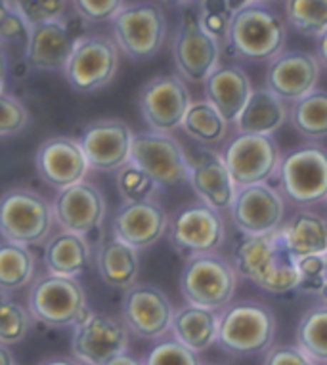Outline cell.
Listing matches in <instances>:
<instances>
[{
    "label": "cell",
    "mask_w": 327,
    "mask_h": 365,
    "mask_svg": "<svg viewBox=\"0 0 327 365\" xmlns=\"http://www.w3.org/2000/svg\"><path fill=\"white\" fill-rule=\"evenodd\" d=\"M233 268L239 277L268 294L297 291V262L281 241L280 230L268 235H245L233 249Z\"/></svg>",
    "instance_id": "cell-1"
},
{
    "label": "cell",
    "mask_w": 327,
    "mask_h": 365,
    "mask_svg": "<svg viewBox=\"0 0 327 365\" xmlns=\"http://www.w3.org/2000/svg\"><path fill=\"white\" fill-rule=\"evenodd\" d=\"M287 21L268 2H253L236 10L224 48L238 60L270 61L286 50Z\"/></svg>",
    "instance_id": "cell-2"
},
{
    "label": "cell",
    "mask_w": 327,
    "mask_h": 365,
    "mask_svg": "<svg viewBox=\"0 0 327 365\" xmlns=\"http://www.w3.org/2000/svg\"><path fill=\"white\" fill-rule=\"evenodd\" d=\"M278 190L295 209H312L327 203V148L304 142L281 153Z\"/></svg>",
    "instance_id": "cell-3"
},
{
    "label": "cell",
    "mask_w": 327,
    "mask_h": 365,
    "mask_svg": "<svg viewBox=\"0 0 327 365\" xmlns=\"http://www.w3.org/2000/svg\"><path fill=\"white\" fill-rule=\"evenodd\" d=\"M276 316L255 300L230 302L218 314L216 344L233 356H258L274 344Z\"/></svg>",
    "instance_id": "cell-4"
},
{
    "label": "cell",
    "mask_w": 327,
    "mask_h": 365,
    "mask_svg": "<svg viewBox=\"0 0 327 365\" xmlns=\"http://www.w3.org/2000/svg\"><path fill=\"white\" fill-rule=\"evenodd\" d=\"M52 203L31 187H10L0 195V235L24 247L42 245L52 234Z\"/></svg>",
    "instance_id": "cell-5"
},
{
    "label": "cell",
    "mask_w": 327,
    "mask_h": 365,
    "mask_svg": "<svg viewBox=\"0 0 327 365\" xmlns=\"http://www.w3.org/2000/svg\"><path fill=\"white\" fill-rule=\"evenodd\" d=\"M238 272L218 252L186 258L180 274V291L188 304L221 312L233 300L238 289Z\"/></svg>",
    "instance_id": "cell-6"
},
{
    "label": "cell",
    "mask_w": 327,
    "mask_h": 365,
    "mask_svg": "<svg viewBox=\"0 0 327 365\" xmlns=\"http://www.w3.org/2000/svg\"><path fill=\"white\" fill-rule=\"evenodd\" d=\"M168 243L182 257L218 252L226 241V222L218 210L201 201L186 203L168 216Z\"/></svg>",
    "instance_id": "cell-7"
},
{
    "label": "cell",
    "mask_w": 327,
    "mask_h": 365,
    "mask_svg": "<svg viewBox=\"0 0 327 365\" xmlns=\"http://www.w3.org/2000/svg\"><path fill=\"white\" fill-rule=\"evenodd\" d=\"M27 302L33 319L56 329L71 327L89 312L86 293L79 279L52 274L31 283Z\"/></svg>",
    "instance_id": "cell-8"
},
{
    "label": "cell",
    "mask_w": 327,
    "mask_h": 365,
    "mask_svg": "<svg viewBox=\"0 0 327 365\" xmlns=\"http://www.w3.org/2000/svg\"><path fill=\"white\" fill-rule=\"evenodd\" d=\"M114 36L119 52L134 61L159 54L167 41V16L155 2L123 6L114 19Z\"/></svg>",
    "instance_id": "cell-9"
},
{
    "label": "cell",
    "mask_w": 327,
    "mask_h": 365,
    "mask_svg": "<svg viewBox=\"0 0 327 365\" xmlns=\"http://www.w3.org/2000/svg\"><path fill=\"white\" fill-rule=\"evenodd\" d=\"M222 44L203 29L197 8L186 6L173 41L174 66L182 81L205 83L211 73L221 66Z\"/></svg>",
    "instance_id": "cell-10"
},
{
    "label": "cell",
    "mask_w": 327,
    "mask_h": 365,
    "mask_svg": "<svg viewBox=\"0 0 327 365\" xmlns=\"http://www.w3.org/2000/svg\"><path fill=\"white\" fill-rule=\"evenodd\" d=\"M236 187L262 184L276 178L281 161L280 144L274 136L236 132L221 151Z\"/></svg>",
    "instance_id": "cell-11"
},
{
    "label": "cell",
    "mask_w": 327,
    "mask_h": 365,
    "mask_svg": "<svg viewBox=\"0 0 327 365\" xmlns=\"http://www.w3.org/2000/svg\"><path fill=\"white\" fill-rule=\"evenodd\" d=\"M121 52L114 38L84 35L75 41L64 75L77 92H96L111 83L119 71Z\"/></svg>",
    "instance_id": "cell-12"
},
{
    "label": "cell",
    "mask_w": 327,
    "mask_h": 365,
    "mask_svg": "<svg viewBox=\"0 0 327 365\" xmlns=\"http://www.w3.org/2000/svg\"><path fill=\"white\" fill-rule=\"evenodd\" d=\"M131 163L142 168L161 187H176L188 182V153L173 134L134 132Z\"/></svg>",
    "instance_id": "cell-13"
},
{
    "label": "cell",
    "mask_w": 327,
    "mask_h": 365,
    "mask_svg": "<svg viewBox=\"0 0 327 365\" xmlns=\"http://www.w3.org/2000/svg\"><path fill=\"white\" fill-rule=\"evenodd\" d=\"M126 348L129 329L114 316L89 310L73 325L71 350L83 365H106Z\"/></svg>",
    "instance_id": "cell-14"
},
{
    "label": "cell",
    "mask_w": 327,
    "mask_h": 365,
    "mask_svg": "<svg viewBox=\"0 0 327 365\" xmlns=\"http://www.w3.org/2000/svg\"><path fill=\"white\" fill-rule=\"evenodd\" d=\"M287 203L280 190L268 182L238 187L230 207L232 222L243 235H268L286 222Z\"/></svg>",
    "instance_id": "cell-15"
},
{
    "label": "cell",
    "mask_w": 327,
    "mask_h": 365,
    "mask_svg": "<svg viewBox=\"0 0 327 365\" xmlns=\"http://www.w3.org/2000/svg\"><path fill=\"white\" fill-rule=\"evenodd\" d=\"M191 103L190 90L178 75H159L140 90V111L149 130L173 134L182 126Z\"/></svg>",
    "instance_id": "cell-16"
},
{
    "label": "cell",
    "mask_w": 327,
    "mask_h": 365,
    "mask_svg": "<svg viewBox=\"0 0 327 365\" xmlns=\"http://www.w3.org/2000/svg\"><path fill=\"white\" fill-rule=\"evenodd\" d=\"M121 316L129 333L155 341L171 331L174 306L159 287L149 283H136L125 291Z\"/></svg>",
    "instance_id": "cell-17"
},
{
    "label": "cell",
    "mask_w": 327,
    "mask_h": 365,
    "mask_svg": "<svg viewBox=\"0 0 327 365\" xmlns=\"http://www.w3.org/2000/svg\"><path fill=\"white\" fill-rule=\"evenodd\" d=\"M134 132L125 120L101 119L89 125L79 136L90 170L117 173L131 163V148Z\"/></svg>",
    "instance_id": "cell-18"
},
{
    "label": "cell",
    "mask_w": 327,
    "mask_h": 365,
    "mask_svg": "<svg viewBox=\"0 0 327 365\" xmlns=\"http://www.w3.org/2000/svg\"><path fill=\"white\" fill-rule=\"evenodd\" d=\"M52 210L54 222L61 230L89 237L106 220L107 203L100 187L83 180L75 186L60 190L54 199Z\"/></svg>",
    "instance_id": "cell-19"
},
{
    "label": "cell",
    "mask_w": 327,
    "mask_h": 365,
    "mask_svg": "<svg viewBox=\"0 0 327 365\" xmlns=\"http://www.w3.org/2000/svg\"><path fill=\"white\" fill-rule=\"evenodd\" d=\"M320 61L304 50H283L268 63L266 86L286 103L310 94L320 81Z\"/></svg>",
    "instance_id": "cell-20"
},
{
    "label": "cell",
    "mask_w": 327,
    "mask_h": 365,
    "mask_svg": "<svg viewBox=\"0 0 327 365\" xmlns=\"http://www.w3.org/2000/svg\"><path fill=\"white\" fill-rule=\"evenodd\" d=\"M188 182L201 203L218 212H228L238 187L218 151L199 150L188 155Z\"/></svg>",
    "instance_id": "cell-21"
},
{
    "label": "cell",
    "mask_w": 327,
    "mask_h": 365,
    "mask_svg": "<svg viewBox=\"0 0 327 365\" xmlns=\"http://www.w3.org/2000/svg\"><path fill=\"white\" fill-rule=\"evenodd\" d=\"M35 161L41 178L58 192L83 182L90 173L83 148L71 136H52L42 142Z\"/></svg>",
    "instance_id": "cell-22"
},
{
    "label": "cell",
    "mask_w": 327,
    "mask_h": 365,
    "mask_svg": "<svg viewBox=\"0 0 327 365\" xmlns=\"http://www.w3.org/2000/svg\"><path fill=\"white\" fill-rule=\"evenodd\" d=\"M168 215L155 199L123 205L114 218V235L136 251L148 249L167 234Z\"/></svg>",
    "instance_id": "cell-23"
},
{
    "label": "cell",
    "mask_w": 327,
    "mask_h": 365,
    "mask_svg": "<svg viewBox=\"0 0 327 365\" xmlns=\"http://www.w3.org/2000/svg\"><path fill=\"white\" fill-rule=\"evenodd\" d=\"M75 41L64 19L33 25L25 44V60L39 71H64Z\"/></svg>",
    "instance_id": "cell-24"
},
{
    "label": "cell",
    "mask_w": 327,
    "mask_h": 365,
    "mask_svg": "<svg viewBox=\"0 0 327 365\" xmlns=\"http://www.w3.org/2000/svg\"><path fill=\"white\" fill-rule=\"evenodd\" d=\"M205 100L230 123L236 125L241 109L253 94V83L243 67L221 63L205 81Z\"/></svg>",
    "instance_id": "cell-25"
},
{
    "label": "cell",
    "mask_w": 327,
    "mask_h": 365,
    "mask_svg": "<svg viewBox=\"0 0 327 365\" xmlns=\"http://www.w3.org/2000/svg\"><path fill=\"white\" fill-rule=\"evenodd\" d=\"M280 235L295 262L306 257H323L327 252V218L314 209H297L283 222Z\"/></svg>",
    "instance_id": "cell-26"
},
{
    "label": "cell",
    "mask_w": 327,
    "mask_h": 365,
    "mask_svg": "<svg viewBox=\"0 0 327 365\" xmlns=\"http://www.w3.org/2000/svg\"><path fill=\"white\" fill-rule=\"evenodd\" d=\"M92 264V245L86 235L61 230L44 243V266L48 274L77 279Z\"/></svg>",
    "instance_id": "cell-27"
},
{
    "label": "cell",
    "mask_w": 327,
    "mask_h": 365,
    "mask_svg": "<svg viewBox=\"0 0 327 365\" xmlns=\"http://www.w3.org/2000/svg\"><path fill=\"white\" fill-rule=\"evenodd\" d=\"M94 262L98 276L107 287L126 291L138 283V274H140L138 251L117 240L115 235L98 243Z\"/></svg>",
    "instance_id": "cell-28"
},
{
    "label": "cell",
    "mask_w": 327,
    "mask_h": 365,
    "mask_svg": "<svg viewBox=\"0 0 327 365\" xmlns=\"http://www.w3.org/2000/svg\"><path fill=\"white\" fill-rule=\"evenodd\" d=\"M287 120H289V103L276 96L266 86H261V88H253L249 102L245 103L233 126L236 132L241 134L274 136Z\"/></svg>",
    "instance_id": "cell-29"
},
{
    "label": "cell",
    "mask_w": 327,
    "mask_h": 365,
    "mask_svg": "<svg viewBox=\"0 0 327 365\" xmlns=\"http://www.w3.org/2000/svg\"><path fill=\"white\" fill-rule=\"evenodd\" d=\"M218 314L221 312L186 302L182 308L174 310L171 333L180 344L190 348L191 352H203L216 342Z\"/></svg>",
    "instance_id": "cell-30"
},
{
    "label": "cell",
    "mask_w": 327,
    "mask_h": 365,
    "mask_svg": "<svg viewBox=\"0 0 327 365\" xmlns=\"http://www.w3.org/2000/svg\"><path fill=\"white\" fill-rule=\"evenodd\" d=\"M180 128L197 144L211 148L226 142L230 123L207 100H191Z\"/></svg>",
    "instance_id": "cell-31"
},
{
    "label": "cell",
    "mask_w": 327,
    "mask_h": 365,
    "mask_svg": "<svg viewBox=\"0 0 327 365\" xmlns=\"http://www.w3.org/2000/svg\"><path fill=\"white\" fill-rule=\"evenodd\" d=\"M289 123L308 142L327 138V90L314 88L304 98L289 103Z\"/></svg>",
    "instance_id": "cell-32"
},
{
    "label": "cell",
    "mask_w": 327,
    "mask_h": 365,
    "mask_svg": "<svg viewBox=\"0 0 327 365\" xmlns=\"http://www.w3.org/2000/svg\"><path fill=\"white\" fill-rule=\"evenodd\" d=\"M35 279V255L29 247L0 243V291L12 293L31 285Z\"/></svg>",
    "instance_id": "cell-33"
},
{
    "label": "cell",
    "mask_w": 327,
    "mask_h": 365,
    "mask_svg": "<svg viewBox=\"0 0 327 365\" xmlns=\"http://www.w3.org/2000/svg\"><path fill=\"white\" fill-rule=\"evenodd\" d=\"M297 346L316 364H327V302L312 306L298 319Z\"/></svg>",
    "instance_id": "cell-34"
},
{
    "label": "cell",
    "mask_w": 327,
    "mask_h": 365,
    "mask_svg": "<svg viewBox=\"0 0 327 365\" xmlns=\"http://www.w3.org/2000/svg\"><path fill=\"white\" fill-rule=\"evenodd\" d=\"M286 21L298 35L318 38L327 31V0H286Z\"/></svg>",
    "instance_id": "cell-35"
},
{
    "label": "cell",
    "mask_w": 327,
    "mask_h": 365,
    "mask_svg": "<svg viewBox=\"0 0 327 365\" xmlns=\"http://www.w3.org/2000/svg\"><path fill=\"white\" fill-rule=\"evenodd\" d=\"M31 327L33 317L29 310L16 302L8 293L0 291V344H18L29 335Z\"/></svg>",
    "instance_id": "cell-36"
},
{
    "label": "cell",
    "mask_w": 327,
    "mask_h": 365,
    "mask_svg": "<svg viewBox=\"0 0 327 365\" xmlns=\"http://www.w3.org/2000/svg\"><path fill=\"white\" fill-rule=\"evenodd\" d=\"M117 190H119L123 201L132 203V201L154 199L159 186L144 173L142 168H138L132 163H126L125 167L117 170Z\"/></svg>",
    "instance_id": "cell-37"
},
{
    "label": "cell",
    "mask_w": 327,
    "mask_h": 365,
    "mask_svg": "<svg viewBox=\"0 0 327 365\" xmlns=\"http://www.w3.org/2000/svg\"><path fill=\"white\" fill-rule=\"evenodd\" d=\"M196 4L197 16H199L203 29L207 31L213 38L221 42L222 48H224L228 38V29H230V21H232L233 16L228 0H197Z\"/></svg>",
    "instance_id": "cell-38"
},
{
    "label": "cell",
    "mask_w": 327,
    "mask_h": 365,
    "mask_svg": "<svg viewBox=\"0 0 327 365\" xmlns=\"http://www.w3.org/2000/svg\"><path fill=\"white\" fill-rule=\"evenodd\" d=\"M67 4L69 0H14V6L29 29L33 25L61 19L67 10Z\"/></svg>",
    "instance_id": "cell-39"
},
{
    "label": "cell",
    "mask_w": 327,
    "mask_h": 365,
    "mask_svg": "<svg viewBox=\"0 0 327 365\" xmlns=\"http://www.w3.org/2000/svg\"><path fill=\"white\" fill-rule=\"evenodd\" d=\"M144 365H203L199 356L190 348L180 344L176 339H165L157 342L148 356L144 358Z\"/></svg>",
    "instance_id": "cell-40"
},
{
    "label": "cell",
    "mask_w": 327,
    "mask_h": 365,
    "mask_svg": "<svg viewBox=\"0 0 327 365\" xmlns=\"http://www.w3.org/2000/svg\"><path fill=\"white\" fill-rule=\"evenodd\" d=\"M298 285L297 291L304 294H314L320 299L323 293L326 282V258L323 257H306L297 260Z\"/></svg>",
    "instance_id": "cell-41"
},
{
    "label": "cell",
    "mask_w": 327,
    "mask_h": 365,
    "mask_svg": "<svg viewBox=\"0 0 327 365\" xmlns=\"http://www.w3.org/2000/svg\"><path fill=\"white\" fill-rule=\"evenodd\" d=\"M29 123V111L19 102L18 98L10 94H0V138L14 136L27 126Z\"/></svg>",
    "instance_id": "cell-42"
},
{
    "label": "cell",
    "mask_w": 327,
    "mask_h": 365,
    "mask_svg": "<svg viewBox=\"0 0 327 365\" xmlns=\"http://www.w3.org/2000/svg\"><path fill=\"white\" fill-rule=\"evenodd\" d=\"M29 27L18 14L14 0H0V44H27Z\"/></svg>",
    "instance_id": "cell-43"
},
{
    "label": "cell",
    "mask_w": 327,
    "mask_h": 365,
    "mask_svg": "<svg viewBox=\"0 0 327 365\" xmlns=\"http://www.w3.org/2000/svg\"><path fill=\"white\" fill-rule=\"evenodd\" d=\"M75 12L89 24H106L114 21L115 16L123 10L125 0H73Z\"/></svg>",
    "instance_id": "cell-44"
},
{
    "label": "cell",
    "mask_w": 327,
    "mask_h": 365,
    "mask_svg": "<svg viewBox=\"0 0 327 365\" xmlns=\"http://www.w3.org/2000/svg\"><path fill=\"white\" fill-rule=\"evenodd\" d=\"M264 365H318L297 344H272L266 352Z\"/></svg>",
    "instance_id": "cell-45"
},
{
    "label": "cell",
    "mask_w": 327,
    "mask_h": 365,
    "mask_svg": "<svg viewBox=\"0 0 327 365\" xmlns=\"http://www.w3.org/2000/svg\"><path fill=\"white\" fill-rule=\"evenodd\" d=\"M316 58L320 61L321 69L327 71V31H323L318 38H316Z\"/></svg>",
    "instance_id": "cell-46"
},
{
    "label": "cell",
    "mask_w": 327,
    "mask_h": 365,
    "mask_svg": "<svg viewBox=\"0 0 327 365\" xmlns=\"http://www.w3.org/2000/svg\"><path fill=\"white\" fill-rule=\"evenodd\" d=\"M6 78H8V61L4 50L0 48V94H4L6 88Z\"/></svg>",
    "instance_id": "cell-47"
},
{
    "label": "cell",
    "mask_w": 327,
    "mask_h": 365,
    "mask_svg": "<svg viewBox=\"0 0 327 365\" xmlns=\"http://www.w3.org/2000/svg\"><path fill=\"white\" fill-rule=\"evenodd\" d=\"M106 365H144V361L125 352V354H121V356H117V358H114L109 364Z\"/></svg>",
    "instance_id": "cell-48"
},
{
    "label": "cell",
    "mask_w": 327,
    "mask_h": 365,
    "mask_svg": "<svg viewBox=\"0 0 327 365\" xmlns=\"http://www.w3.org/2000/svg\"><path fill=\"white\" fill-rule=\"evenodd\" d=\"M39 365H83L81 361H77L75 358H50L41 361Z\"/></svg>",
    "instance_id": "cell-49"
},
{
    "label": "cell",
    "mask_w": 327,
    "mask_h": 365,
    "mask_svg": "<svg viewBox=\"0 0 327 365\" xmlns=\"http://www.w3.org/2000/svg\"><path fill=\"white\" fill-rule=\"evenodd\" d=\"M0 365H16L12 350L4 344H0Z\"/></svg>",
    "instance_id": "cell-50"
},
{
    "label": "cell",
    "mask_w": 327,
    "mask_h": 365,
    "mask_svg": "<svg viewBox=\"0 0 327 365\" xmlns=\"http://www.w3.org/2000/svg\"><path fill=\"white\" fill-rule=\"evenodd\" d=\"M253 2H272V0H228V4H230V10L232 12H236V10H239V8L247 6V4H253Z\"/></svg>",
    "instance_id": "cell-51"
},
{
    "label": "cell",
    "mask_w": 327,
    "mask_h": 365,
    "mask_svg": "<svg viewBox=\"0 0 327 365\" xmlns=\"http://www.w3.org/2000/svg\"><path fill=\"white\" fill-rule=\"evenodd\" d=\"M165 2H168V4H173V6H191V4H196L197 0H165Z\"/></svg>",
    "instance_id": "cell-52"
},
{
    "label": "cell",
    "mask_w": 327,
    "mask_h": 365,
    "mask_svg": "<svg viewBox=\"0 0 327 365\" xmlns=\"http://www.w3.org/2000/svg\"><path fill=\"white\" fill-rule=\"evenodd\" d=\"M323 258H326V282H327V252L323 255ZM320 300L321 302H327V285H326V289H323V293L320 294Z\"/></svg>",
    "instance_id": "cell-53"
},
{
    "label": "cell",
    "mask_w": 327,
    "mask_h": 365,
    "mask_svg": "<svg viewBox=\"0 0 327 365\" xmlns=\"http://www.w3.org/2000/svg\"><path fill=\"white\" fill-rule=\"evenodd\" d=\"M207 365H218V364H207Z\"/></svg>",
    "instance_id": "cell-54"
}]
</instances>
